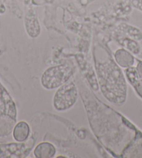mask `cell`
Here are the masks:
<instances>
[{"label": "cell", "mask_w": 142, "mask_h": 158, "mask_svg": "<svg viewBox=\"0 0 142 158\" xmlns=\"http://www.w3.org/2000/svg\"><path fill=\"white\" fill-rule=\"evenodd\" d=\"M100 89L106 99L118 105L125 101L127 85L123 74L111 58L96 63Z\"/></svg>", "instance_id": "1"}, {"label": "cell", "mask_w": 142, "mask_h": 158, "mask_svg": "<svg viewBox=\"0 0 142 158\" xmlns=\"http://www.w3.org/2000/svg\"><path fill=\"white\" fill-rule=\"evenodd\" d=\"M17 111L15 102L0 83V137L9 136L16 124Z\"/></svg>", "instance_id": "2"}, {"label": "cell", "mask_w": 142, "mask_h": 158, "mask_svg": "<svg viewBox=\"0 0 142 158\" xmlns=\"http://www.w3.org/2000/svg\"><path fill=\"white\" fill-rule=\"evenodd\" d=\"M74 68L70 64H64L49 68L41 76V84L46 89L59 88L66 81L70 80Z\"/></svg>", "instance_id": "3"}, {"label": "cell", "mask_w": 142, "mask_h": 158, "mask_svg": "<svg viewBox=\"0 0 142 158\" xmlns=\"http://www.w3.org/2000/svg\"><path fill=\"white\" fill-rule=\"evenodd\" d=\"M78 91L73 80H69L57 90L54 96V107L57 111L69 110L77 102Z\"/></svg>", "instance_id": "4"}, {"label": "cell", "mask_w": 142, "mask_h": 158, "mask_svg": "<svg viewBox=\"0 0 142 158\" xmlns=\"http://www.w3.org/2000/svg\"><path fill=\"white\" fill-rule=\"evenodd\" d=\"M34 144V138L24 142L0 144V158H20L28 155Z\"/></svg>", "instance_id": "5"}, {"label": "cell", "mask_w": 142, "mask_h": 158, "mask_svg": "<svg viewBox=\"0 0 142 158\" xmlns=\"http://www.w3.org/2000/svg\"><path fill=\"white\" fill-rule=\"evenodd\" d=\"M125 157H142V134L136 132L135 137L123 152Z\"/></svg>", "instance_id": "6"}, {"label": "cell", "mask_w": 142, "mask_h": 158, "mask_svg": "<svg viewBox=\"0 0 142 158\" xmlns=\"http://www.w3.org/2000/svg\"><path fill=\"white\" fill-rule=\"evenodd\" d=\"M26 31L30 36L35 38L40 34V27L39 20L34 12L29 11L25 16Z\"/></svg>", "instance_id": "7"}, {"label": "cell", "mask_w": 142, "mask_h": 158, "mask_svg": "<svg viewBox=\"0 0 142 158\" xmlns=\"http://www.w3.org/2000/svg\"><path fill=\"white\" fill-rule=\"evenodd\" d=\"M114 57L116 64L124 69L132 67L135 64L134 56L125 49H119L118 50H116Z\"/></svg>", "instance_id": "8"}, {"label": "cell", "mask_w": 142, "mask_h": 158, "mask_svg": "<svg viewBox=\"0 0 142 158\" xmlns=\"http://www.w3.org/2000/svg\"><path fill=\"white\" fill-rule=\"evenodd\" d=\"M13 136L18 142H24L28 139L30 134V127L28 123L24 121H20L15 124L13 130Z\"/></svg>", "instance_id": "9"}, {"label": "cell", "mask_w": 142, "mask_h": 158, "mask_svg": "<svg viewBox=\"0 0 142 158\" xmlns=\"http://www.w3.org/2000/svg\"><path fill=\"white\" fill-rule=\"evenodd\" d=\"M56 153V148L49 142H42L38 144L34 151V155L38 158H51Z\"/></svg>", "instance_id": "10"}, {"label": "cell", "mask_w": 142, "mask_h": 158, "mask_svg": "<svg viewBox=\"0 0 142 158\" xmlns=\"http://www.w3.org/2000/svg\"><path fill=\"white\" fill-rule=\"evenodd\" d=\"M127 80L131 84L136 92L141 98H142V79L139 77L136 68L130 67L125 70Z\"/></svg>", "instance_id": "11"}, {"label": "cell", "mask_w": 142, "mask_h": 158, "mask_svg": "<svg viewBox=\"0 0 142 158\" xmlns=\"http://www.w3.org/2000/svg\"><path fill=\"white\" fill-rule=\"evenodd\" d=\"M119 29L126 37L130 38L136 41L142 40V32L135 27L123 23L119 25Z\"/></svg>", "instance_id": "12"}, {"label": "cell", "mask_w": 142, "mask_h": 158, "mask_svg": "<svg viewBox=\"0 0 142 158\" xmlns=\"http://www.w3.org/2000/svg\"><path fill=\"white\" fill-rule=\"evenodd\" d=\"M120 43H121L120 44L134 54H139L140 53L141 47L139 43L136 42V40L128 37H124L121 39V41Z\"/></svg>", "instance_id": "13"}, {"label": "cell", "mask_w": 142, "mask_h": 158, "mask_svg": "<svg viewBox=\"0 0 142 158\" xmlns=\"http://www.w3.org/2000/svg\"><path fill=\"white\" fill-rule=\"evenodd\" d=\"M126 2L130 6L142 12V0H126Z\"/></svg>", "instance_id": "14"}, {"label": "cell", "mask_w": 142, "mask_h": 158, "mask_svg": "<svg viewBox=\"0 0 142 158\" xmlns=\"http://www.w3.org/2000/svg\"><path fill=\"white\" fill-rule=\"evenodd\" d=\"M136 71L139 75V77L141 79H142V61H139L136 66Z\"/></svg>", "instance_id": "15"}]
</instances>
